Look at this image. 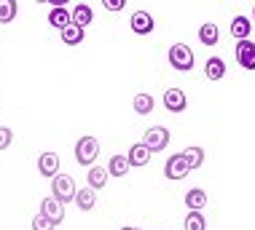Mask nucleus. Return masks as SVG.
<instances>
[{
	"label": "nucleus",
	"mask_w": 255,
	"mask_h": 230,
	"mask_svg": "<svg viewBox=\"0 0 255 230\" xmlns=\"http://www.w3.org/2000/svg\"><path fill=\"white\" fill-rule=\"evenodd\" d=\"M97 155H100V142L94 137H81L75 142V161L81 166H94Z\"/></svg>",
	"instance_id": "f257e3e1"
},
{
	"label": "nucleus",
	"mask_w": 255,
	"mask_h": 230,
	"mask_svg": "<svg viewBox=\"0 0 255 230\" xmlns=\"http://www.w3.org/2000/svg\"><path fill=\"white\" fill-rule=\"evenodd\" d=\"M75 182L73 177H67V174H57V177L51 179V196L62 201V204H67V201H75Z\"/></svg>",
	"instance_id": "f03ea898"
},
{
	"label": "nucleus",
	"mask_w": 255,
	"mask_h": 230,
	"mask_svg": "<svg viewBox=\"0 0 255 230\" xmlns=\"http://www.w3.org/2000/svg\"><path fill=\"white\" fill-rule=\"evenodd\" d=\"M169 65L175 70H191L194 67V51L185 43H175L169 48Z\"/></svg>",
	"instance_id": "7ed1b4c3"
},
{
	"label": "nucleus",
	"mask_w": 255,
	"mask_h": 230,
	"mask_svg": "<svg viewBox=\"0 0 255 230\" xmlns=\"http://www.w3.org/2000/svg\"><path fill=\"white\" fill-rule=\"evenodd\" d=\"M142 145L150 150V153H158V150H164L169 145V131L164 129V126H153V129H148L145 131V137H142Z\"/></svg>",
	"instance_id": "20e7f679"
},
{
	"label": "nucleus",
	"mask_w": 255,
	"mask_h": 230,
	"mask_svg": "<svg viewBox=\"0 0 255 230\" xmlns=\"http://www.w3.org/2000/svg\"><path fill=\"white\" fill-rule=\"evenodd\" d=\"M164 174H167V179H185L191 174V169H188V163H185V155L183 153H177V155H169V161H167V166H164Z\"/></svg>",
	"instance_id": "39448f33"
},
{
	"label": "nucleus",
	"mask_w": 255,
	"mask_h": 230,
	"mask_svg": "<svg viewBox=\"0 0 255 230\" xmlns=\"http://www.w3.org/2000/svg\"><path fill=\"white\" fill-rule=\"evenodd\" d=\"M234 54H237V62L245 70H255V43L253 40H239Z\"/></svg>",
	"instance_id": "423d86ee"
},
{
	"label": "nucleus",
	"mask_w": 255,
	"mask_h": 230,
	"mask_svg": "<svg viewBox=\"0 0 255 230\" xmlns=\"http://www.w3.org/2000/svg\"><path fill=\"white\" fill-rule=\"evenodd\" d=\"M40 214H43V217H49L54 225H57V222H62L65 220V204H62V201H57V198H43V204H40Z\"/></svg>",
	"instance_id": "0eeeda50"
},
{
	"label": "nucleus",
	"mask_w": 255,
	"mask_h": 230,
	"mask_svg": "<svg viewBox=\"0 0 255 230\" xmlns=\"http://www.w3.org/2000/svg\"><path fill=\"white\" fill-rule=\"evenodd\" d=\"M185 104H188V99H185V94L180 88H167V91H164V107H167L169 113H183Z\"/></svg>",
	"instance_id": "6e6552de"
},
{
	"label": "nucleus",
	"mask_w": 255,
	"mask_h": 230,
	"mask_svg": "<svg viewBox=\"0 0 255 230\" xmlns=\"http://www.w3.org/2000/svg\"><path fill=\"white\" fill-rule=\"evenodd\" d=\"M129 24H132V30L137 35H148V32H153V16H150L148 11H134L132 13V19H129Z\"/></svg>",
	"instance_id": "1a4fd4ad"
},
{
	"label": "nucleus",
	"mask_w": 255,
	"mask_h": 230,
	"mask_svg": "<svg viewBox=\"0 0 255 230\" xmlns=\"http://www.w3.org/2000/svg\"><path fill=\"white\" fill-rule=\"evenodd\" d=\"M38 171L43 174V177H57V174H59V155H57V153H40Z\"/></svg>",
	"instance_id": "9d476101"
},
{
	"label": "nucleus",
	"mask_w": 255,
	"mask_h": 230,
	"mask_svg": "<svg viewBox=\"0 0 255 230\" xmlns=\"http://www.w3.org/2000/svg\"><path fill=\"white\" fill-rule=\"evenodd\" d=\"M49 24H51V27H57V30L62 32L65 27H70V24H73V13L67 11L65 5H62V8H51V11H49Z\"/></svg>",
	"instance_id": "9b49d317"
},
{
	"label": "nucleus",
	"mask_w": 255,
	"mask_h": 230,
	"mask_svg": "<svg viewBox=\"0 0 255 230\" xmlns=\"http://www.w3.org/2000/svg\"><path fill=\"white\" fill-rule=\"evenodd\" d=\"M150 155H153V153H150L145 145H132V148H129V153H127V158H129V166H145L148 161H150Z\"/></svg>",
	"instance_id": "f8f14e48"
},
{
	"label": "nucleus",
	"mask_w": 255,
	"mask_h": 230,
	"mask_svg": "<svg viewBox=\"0 0 255 230\" xmlns=\"http://www.w3.org/2000/svg\"><path fill=\"white\" fill-rule=\"evenodd\" d=\"M185 206H188V212H202L207 206V193L202 187H194V190L185 193Z\"/></svg>",
	"instance_id": "ddd939ff"
},
{
	"label": "nucleus",
	"mask_w": 255,
	"mask_h": 230,
	"mask_svg": "<svg viewBox=\"0 0 255 230\" xmlns=\"http://www.w3.org/2000/svg\"><path fill=\"white\" fill-rule=\"evenodd\" d=\"M250 32H253V24L247 16H234L231 22V35L237 40H250Z\"/></svg>",
	"instance_id": "4468645a"
},
{
	"label": "nucleus",
	"mask_w": 255,
	"mask_h": 230,
	"mask_svg": "<svg viewBox=\"0 0 255 230\" xmlns=\"http://www.w3.org/2000/svg\"><path fill=\"white\" fill-rule=\"evenodd\" d=\"M204 75L210 80H220L226 75V62L220 57H210V59H207V65H204Z\"/></svg>",
	"instance_id": "2eb2a0df"
},
{
	"label": "nucleus",
	"mask_w": 255,
	"mask_h": 230,
	"mask_svg": "<svg viewBox=\"0 0 255 230\" xmlns=\"http://www.w3.org/2000/svg\"><path fill=\"white\" fill-rule=\"evenodd\" d=\"M70 13H73V24H78V27L92 24V19H94L92 5H86V3H78V5H75V8H73Z\"/></svg>",
	"instance_id": "dca6fc26"
},
{
	"label": "nucleus",
	"mask_w": 255,
	"mask_h": 230,
	"mask_svg": "<svg viewBox=\"0 0 255 230\" xmlns=\"http://www.w3.org/2000/svg\"><path fill=\"white\" fill-rule=\"evenodd\" d=\"M75 204H78L81 212H92L94 204H97V196H94V190H92V187H84V190H78V193H75Z\"/></svg>",
	"instance_id": "f3484780"
},
{
	"label": "nucleus",
	"mask_w": 255,
	"mask_h": 230,
	"mask_svg": "<svg viewBox=\"0 0 255 230\" xmlns=\"http://www.w3.org/2000/svg\"><path fill=\"white\" fill-rule=\"evenodd\" d=\"M108 177H110V174H108L105 169H102V166H92V169H89V174H86L89 187H92V190H100V187H105Z\"/></svg>",
	"instance_id": "a211bd4d"
},
{
	"label": "nucleus",
	"mask_w": 255,
	"mask_h": 230,
	"mask_svg": "<svg viewBox=\"0 0 255 230\" xmlns=\"http://www.w3.org/2000/svg\"><path fill=\"white\" fill-rule=\"evenodd\" d=\"M129 171V158L127 155H113L108 163V174L110 177H124Z\"/></svg>",
	"instance_id": "6ab92c4d"
},
{
	"label": "nucleus",
	"mask_w": 255,
	"mask_h": 230,
	"mask_svg": "<svg viewBox=\"0 0 255 230\" xmlns=\"http://www.w3.org/2000/svg\"><path fill=\"white\" fill-rule=\"evenodd\" d=\"M62 40H65L67 46H78V43H84V27H78V24L65 27V30H62Z\"/></svg>",
	"instance_id": "aec40b11"
},
{
	"label": "nucleus",
	"mask_w": 255,
	"mask_h": 230,
	"mask_svg": "<svg viewBox=\"0 0 255 230\" xmlns=\"http://www.w3.org/2000/svg\"><path fill=\"white\" fill-rule=\"evenodd\" d=\"M218 38H220V32H218V27L215 24H202V30H199V40H202L204 46H215L218 43Z\"/></svg>",
	"instance_id": "412c9836"
},
{
	"label": "nucleus",
	"mask_w": 255,
	"mask_h": 230,
	"mask_svg": "<svg viewBox=\"0 0 255 230\" xmlns=\"http://www.w3.org/2000/svg\"><path fill=\"white\" fill-rule=\"evenodd\" d=\"M185 155V163H188V169H199V166L204 163V150L202 148H188L183 153Z\"/></svg>",
	"instance_id": "4be33fe9"
},
{
	"label": "nucleus",
	"mask_w": 255,
	"mask_h": 230,
	"mask_svg": "<svg viewBox=\"0 0 255 230\" xmlns=\"http://www.w3.org/2000/svg\"><path fill=\"white\" fill-rule=\"evenodd\" d=\"M183 228H185V230H204V228H207L204 214H202V212H188V217H185Z\"/></svg>",
	"instance_id": "5701e85b"
},
{
	"label": "nucleus",
	"mask_w": 255,
	"mask_h": 230,
	"mask_svg": "<svg viewBox=\"0 0 255 230\" xmlns=\"http://www.w3.org/2000/svg\"><path fill=\"white\" fill-rule=\"evenodd\" d=\"M134 110H137L140 115L153 113V96H150V94H137V96H134Z\"/></svg>",
	"instance_id": "b1692460"
},
{
	"label": "nucleus",
	"mask_w": 255,
	"mask_h": 230,
	"mask_svg": "<svg viewBox=\"0 0 255 230\" xmlns=\"http://www.w3.org/2000/svg\"><path fill=\"white\" fill-rule=\"evenodd\" d=\"M16 16V3L13 0H0V22H11Z\"/></svg>",
	"instance_id": "393cba45"
},
{
	"label": "nucleus",
	"mask_w": 255,
	"mask_h": 230,
	"mask_svg": "<svg viewBox=\"0 0 255 230\" xmlns=\"http://www.w3.org/2000/svg\"><path fill=\"white\" fill-rule=\"evenodd\" d=\"M32 230H54V222L43 214H38V217H32Z\"/></svg>",
	"instance_id": "a878e982"
},
{
	"label": "nucleus",
	"mask_w": 255,
	"mask_h": 230,
	"mask_svg": "<svg viewBox=\"0 0 255 230\" xmlns=\"http://www.w3.org/2000/svg\"><path fill=\"white\" fill-rule=\"evenodd\" d=\"M11 139H13V131L8 126H0V150H5L11 145Z\"/></svg>",
	"instance_id": "bb28decb"
},
{
	"label": "nucleus",
	"mask_w": 255,
	"mask_h": 230,
	"mask_svg": "<svg viewBox=\"0 0 255 230\" xmlns=\"http://www.w3.org/2000/svg\"><path fill=\"white\" fill-rule=\"evenodd\" d=\"M105 8L108 11H121L124 8V0H105Z\"/></svg>",
	"instance_id": "cd10ccee"
},
{
	"label": "nucleus",
	"mask_w": 255,
	"mask_h": 230,
	"mask_svg": "<svg viewBox=\"0 0 255 230\" xmlns=\"http://www.w3.org/2000/svg\"><path fill=\"white\" fill-rule=\"evenodd\" d=\"M121 230H140V228H121Z\"/></svg>",
	"instance_id": "c85d7f7f"
}]
</instances>
